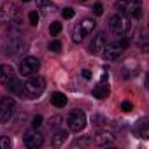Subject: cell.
Instances as JSON below:
<instances>
[{
	"label": "cell",
	"instance_id": "1",
	"mask_svg": "<svg viewBox=\"0 0 149 149\" xmlns=\"http://www.w3.org/2000/svg\"><path fill=\"white\" fill-rule=\"evenodd\" d=\"M23 90H25V95H26L28 98H37V97H40L42 91L46 90V81H44V77H40V76H33V77H30V79L25 81Z\"/></svg>",
	"mask_w": 149,
	"mask_h": 149
},
{
	"label": "cell",
	"instance_id": "2",
	"mask_svg": "<svg viewBox=\"0 0 149 149\" xmlns=\"http://www.w3.org/2000/svg\"><path fill=\"white\" fill-rule=\"evenodd\" d=\"M95 26H97L95 19H91V18H84L83 21H79L76 26H74V33H72L74 40H76V42H81L84 37H88V35L93 33Z\"/></svg>",
	"mask_w": 149,
	"mask_h": 149
},
{
	"label": "cell",
	"instance_id": "3",
	"mask_svg": "<svg viewBox=\"0 0 149 149\" xmlns=\"http://www.w3.org/2000/svg\"><path fill=\"white\" fill-rule=\"evenodd\" d=\"M109 28H111V32H114L116 35H125V33L132 28V21H130L128 16L116 14V16H111V18H109Z\"/></svg>",
	"mask_w": 149,
	"mask_h": 149
},
{
	"label": "cell",
	"instance_id": "4",
	"mask_svg": "<svg viewBox=\"0 0 149 149\" xmlns=\"http://www.w3.org/2000/svg\"><path fill=\"white\" fill-rule=\"evenodd\" d=\"M116 11L123 16H135L139 18L140 16V0H119L116 2Z\"/></svg>",
	"mask_w": 149,
	"mask_h": 149
},
{
	"label": "cell",
	"instance_id": "5",
	"mask_svg": "<svg viewBox=\"0 0 149 149\" xmlns=\"http://www.w3.org/2000/svg\"><path fill=\"white\" fill-rule=\"evenodd\" d=\"M86 114L83 112V111H79V109H74L70 114H68V119H67V123H68V128L72 130V132H81V130H84V126H86Z\"/></svg>",
	"mask_w": 149,
	"mask_h": 149
},
{
	"label": "cell",
	"instance_id": "6",
	"mask_svg": "<svg viewBox=\"0 0 149 149\" xmlns=\"http://www.w3.org/2000/svg\"><path fill=\"white\" fill-rule=\"evenodd\" d=\"M16 111V102L11 97H4L0 98V123H6L13 118Z\"/></svg>",
	"mask_w": 149,
	"mask_h": 149
},
{
	"label": "cell",
	"instance_id": "7",
	"mask_svg": "<svg viewBox=\"0 0 149 149\" xmlns=\"http://www.w3.org/2000/svg\"><path fill=\"white\" fill-rule=\"evenodd\" d=\"M39 68H40V61H39L37 58H33V56H26V58H23V61L19 63V74H21V76H25V77L37 74Z\"/></svg>",
	"mask_w": 149,
	"mask_h": 149
},
{
	"label": "cell",
	"instance_id": "8",
	"mask_svg": "<svg viewBox=\"0 0 149 149\" xmlns=\"http://www.w3.org/2000/svg\"><path fill=\"white\" fill-rule=\"evenodd\" d=\"M26 49H28V42H26L25 37H14L6 46V53L7 54H19V53H25Z\"/></svg>",
	"mask_w": 149,
	"mask_h": 149
},
{
	"label": "cell",
	"instance_id": "9",
	"mask_svg": "<svg viewBox=\"0 0 149 149\" xmlns=\"http://www.w3.org/2000/svg\"><path fill=\"white\" fill-rule=\"evenodd\" d=\"M23 140H25V146L30 147V149H37V147H40L44 144V137L39 132H26Z\"/></svg>",
	"mask_w": 149,
	"mask_h": 149
},
{
	"label": "cell",
	"instance_id": "10",
	"mask_svg": "<svg viewBox=\"0 0 149 149\" xmlns=\"http://www.w3.org/2000/svg\"><path fill=\"white\" fill-rule=\"evenodd\" d=\"M102 56H104V60H107V61L118 60V58L121 56V47H119V44H114V42L105 44L104 49H102Z\"/></svg>",
	"mask_w": 149,
	"mask_h": 149
},
{
	"label": "cell",
	"instance_id": "11",
	"mask_svg": "<svg viewBox=\"0 0 149 149\" xmlns=\"http://www.w3.org/2000/svg\"><path fill=\"white\" fill-rule=\"evenodd\" d=\"M104 46H105V33L100 32V33H97L93 37V40L90 44V53L91 54H100L102 49H104Z\"/></svg>",
	"mask_w": 149,
	"mask_h": 149
},
{
	"label": "cell",
	"instance_id": "12",
	"mask_svg": "<svg viewBox=\"0 0 149 149\" xmlns=\"http://www.w3.org/2000/svg\"><path fill=\"white\" fill-rule=\"evenodd\" d=\"M114 140H116V137H114V133L109 132V130H100V132L95 135V142H97L98 146H107V144H112Z\"/></svg>",
	"mask_w": 149,
	"mask_h": 149
},
{
	"label": "cell",
	"instance_id": "13",
	"mask_svg": "<svg viewBox=\"0 0 149 149\" xmlns=\"http://www.w3.org/2000/svg\"><path fill=\"white\" fill-rule=\"evenodd\" d=\"M18 13V7L13 4H4V7L0 9V19L2 21H11Z\"/></svg>",
	"mask_w": 149,
	"mask_h": 149
},
{
	"label": "cell",
	"instance_id": "14",
	"mask_svg": "<svg viewBox=\"0 0 149 149\" xmlns=\"http://www.w3.org/2000/svg\"><path fill=\"white\" fill-rule=\"evenodd\" d=\"M14 77V68L11 65H0V84H7Z\"/></svg>",
	"mask_w": 149,
	"mask_h": 149
},
{
	"label": "cell",
	"instance_id": "15",
	"mask_svg": "<svg viewBox=\"0 0 149 149\" xmlns=\"http://www.w3.org/2000/svg\"><path fill=\"white\" fill-rule=\"evenodd\" d=\"M7 90L11 91V93H14V95H18V97H23L25 95V90H23V83L19 81V79H16V77H13L7 84Z\"/></svg>",
	"mask_w": 149,
	"mask_h": 149
},
{
	"label": "cell",
	"instance_id": "16",
	"mask_svg": "<svg viewBox=\"0 0 149 149\" xmlns=\"http://www.w3.org/2000/svg\"><path fill=\"white\" fill-rule=\"evenodd\" d=\"M109 95V86H107V83H98L95 88H93V97H97V98H105Z\"/></svg>",
	"mask_w": 149,
	"mask_h": 149
},
{
	"label": "cell",
	"instance_id": "17",
	"mask_svg": "<svg viewBox=\"0 0 149 149\" xmlns=\"http://www.w3.org/2000/svg\"><path fill=\"white\" fill-rule=\"evenodd\" d=\"M67 139H68V132H65V130H58V132L53 135L51 142H53V146H63V144L67 142Z\"/></svg>",
	"mask_w": 149,
	"mask_h": 149
},
{
	"label": "cell",
	"instance_id": "18",
	"mask_svg": "<svg viewBox=\"0 0 149 149\" xmlns=\"http://www.w3.org/2000/svg\"><path fill=\"white\" fill-rule=\"evenodd\" d=\"M37 7L42 14H49V13L54 11V4L51 0H37Z\"/></svg>",
	"mask_w": 149,
	"mask_h": 149
},
{
	"label": "cell",
	"instance_id": "19",
	"mask_svg": "<svg viewBox=\"0 0 149 149\" xmlns=\"http://www.w3.org/2000/svg\"><path fill=\"white\" fill-rule=\"evenodd\" d=\"M51 104L54 105V107H65L67 105V97L63 95V93H53L51 95Z\"/></svg>",
	"mask_w": 149,
	"mask_h": 149
},
{
	"label": "cell",
	"instance_id": "20",
	"mask_svg": "<svg viewBox=\"0 0 149 149\" xmlns=\"http://www.w3.org/2000/svg\"><path fill=\"white\" fill-rule=\"evenodd\" d=\"M60 32H61V23L53 21V23H51V26H49V33H51V35H58Z\"/></svg>",
	"mask_w": 149,
	"mask_h": 149
},
{
	"label": "cell",
	"instance_id": "21",
	"mask_svg": "<svg viewBox=\"0 0 149 149\" xmlns=\"http://www.w3.org/2000/svg\"><path fill=\"white\" fill-rule=\"evenodd\" d=\"M11 146H13V142H11L9 137H6V135L0 137V149H9Z\"/></svg>",
	"mask_w": 149,
	"mask_h": 149
},
{
	"label": "cell",
	"instance_id": "22",
	"mask_svg": "<svg viewBox=\"0 0 149 149\" xmlns=\"http://www.w3.org/2000/svg\"><path fill=\"white\" fill-rule=\"evenodd\" d=\"M39 18H40V16H39V13H37V11H32V13L28 14L30 25H32V26H37V25H39Z\"/></svg>",
	"mask_w": 149,
	"mask_h": 149
},
{
	"label": "cell",
	"instance_id": "23",
	"mask_svg": "<svg viewBox=\"0 0 149 149\" xmlns=\"http://www.w3.org/2000/svg\"><path fill=\"white\" fill-rule=\"evenodd\" d=\"M47 47H49V51H53V53H60V51H61V42H60V40H51Z\"/></svg>",
	"mask_w": 149,
	"mask_h": 149
},
{
	"label": "cell",
	"instance_id": "24",
	"mask_svg": "<svg viewBox=\"0 0 149 149\" xmlns=\"http://www.w3.org/2000/svg\"><path fill=\"white\" fill-rule=\"evenodd\" d=\"M61 125V118L60 116H53L51 121H49V128H58Z\"/></svg>",
	"mask_w": 149,
	"mask_h": 149
},
{
	"label": "cell",
	"instance_id": "25",
	"mask_svg": "<svg viewBox=\"0 0 149 149\" xmlns=\"http://www.w3.org/2000/svg\"><path fill=\"white\" fill-rule=\"evenodd\" d=\"M61 16H63L65 19H70V18H74V9H72V7H65V9L61 11Z\"/></svg>",
	"mask_w": 149,
	"mask_h": 149
},
{
	"label": "cell",
	"instance_id": "26",
	"mask_svg": "<svg viewBox=\"0 0 149 149\" xmlns=\"http://www.w3.org/2000/svg\"><path fill=\"white\" fill-rule=\"evenodd\" d=\"M140 137H142V139H147V137H149V128H147L146 121H142V126H140Z\"/></svg>",
	"mask_w": 149,
	"mask_h": 149
},
{
	"label": "cell",
	"instance_id": "27",
	"mask_svg": "<svg viewBox=\"0 0 149 149\" xmlns=\"http://www.w3.org/2000/svg\"><path fill=\"white\" fill-rule=\"evenodd\" d=\"M118 44H119V47H121V49H125V47H128V46H130V40H128V37L121 35V37H119V42H118Z\"/></svg>",
	"mask_w": 149,
	"mask_h": 149
},
{
	"label": "cell",
	"instance_id": "28",
	"mask_svg": "<svg viewBox=\"0 0 149 149\" xmlns=\"http://www.w3.org/2000/svg\"><path fill=\"white\" fill-rule=\"evenodd\" d=\"M132 107H133L132 102H123V104H121V111H123V112H130Z\"/></svg>",
	"mask_w": 149,
	"mask_h": 149
},
{
	"label": "cell",
	"instance_id": "29",
	"mask_svg": "<svg viewBox=\"0 0 149 149\" xmlns=\"http://www.w3.org/2000/svg\"><path fill=\"white\" fill-rule=\"evenodd\" d=\"M91 142H93V139H81V140L77 139V140H76V146H88V144H91Z\"/></svg>",
	"mask_w": 149,
	"mask_h": 149
},
{
	"label": "cell",
	"instance_id": "30",
	"mask_svg": "<svg viewBox=\"0 0 149 149\" xmlns=\"http://www.w3.org/2000/svg\"><path fill=\"white\" fill-rule=\"evenodd\" d=\"M93 13H95L97 16H100V14L104 13V7H102V4H95V6H93Z\"/></svg>",
	"mask_w": 149,
	"mask_h": 149
},
{
	"label": "cell",
	"instance_id": "31",
	"mask_svg": "<svg viewBox=\"0 0 149 149\" xmlns=\"http://www.w3.org/2000/svg\"><path fill=\"white\" fill-rule=\"evenodd\" d=\"M32 125H33V128H39L42 125V116H35L33 121H32Z\"/></svg>",
	"mask_w": 149,
	"mask_h": 149
},
{
	"label": "cell",
	"instance_id": "32",
	"mask_svg": "<svg viewBox=\"0 0 149 149\" xmlns=\"http://www.w3.org/2000/svg\"><path fill=\"white\" fill-rule=\"evenodd\" d=\"M83 77H84V79H90V77H91V72H90V70H83Z\"/></svg>",
	"mask_w": 149,
	"mask_h": 149
},
{
	"label": "cell",
	"instance_id": "33",
	"mask_svg": "<svg viewBox=\"0 0 149 149\" xmlns=\"http://www.w3.org/2000/svg\"><path fill=\"white\" fill-rule=\"evenodd\" d=\"M23 2H30V0H23Z\"/></svg>",
	"mask_w": 149,
	"mask_h": 149
},
{
	"label": "cell",
	"instance_id": "34",
	"mask_svg": "<svg viewBox=\"0 0 149 149\" xmlns=\"http://www.w3.org/2000/svg\"><path fill=\"white\" fill-rule=\"evenodd\" d=\"M83 2H84V0H83Z\"/></svg>",
	"mask_w": 149,
	"mask_h": 149
}]
</instances>
